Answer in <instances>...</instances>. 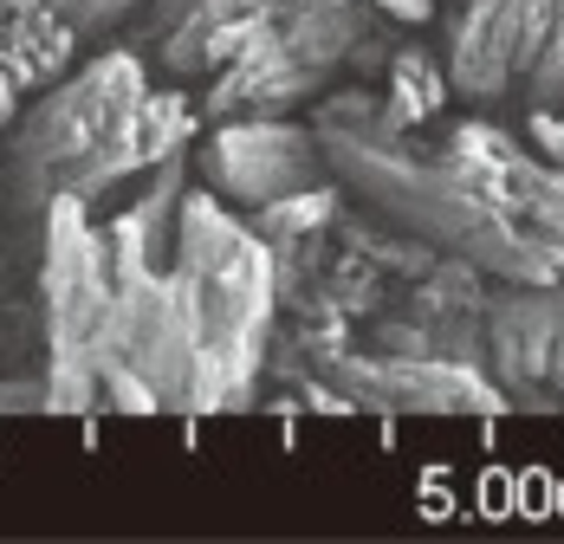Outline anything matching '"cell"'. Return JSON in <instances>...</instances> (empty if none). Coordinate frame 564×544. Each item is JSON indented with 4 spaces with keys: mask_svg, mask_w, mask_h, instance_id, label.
Returning <instances> with one entry per match:
<instances>
[{
    "mask_svg": "<svg viewBox=\"0 0 564 544\" xmlns=\"http://www.w3.org/2000/svg\"><path fill=\"white\" fill-rule=\"evenodd\" d=\"M325 168L370 215L500 285L564 279V168L507 123L467 117L435 137L390 130L377 98L344 91L312 117Z\"/></svg>",
    "mask_w": 564,
    "mask_h": 544,
    "instance_id": "1",
    "label": "cell"
},
{
    "mask_svg": "<svg viewBox=\"0 0 564 544\" xmlns=\"http://www.w3.org/2000/svg\"><path fill=\"white\" fill-rule=\"evenodd\" d=\"M280 253L215 188H188L163 260V312L182 357V422L253 409L280 337Z\"/></svg>",
    "mask_w": 564,
    "mask_h": 544,
    "instance_id": "2",
    "label": "cell"
},
{
    "mask_svg": "<svg viewBox=\"0 0 564 544\" xmlns=\"http://www.w3.org/2000/svg\"><path fill=\"white\" fill-rule=\"evenodd\" d=\"M195 123L202 105H188L182 91H156L137 53H98L53 78L40 105H20L0 150V188L26 215H46L58 195L105 202L130 175L182 156Z\"/></svg>",
    "mask_w": 564,
    "mask_h": 544,
    "instance_id": "3",
    "label": "cell"
},
{
    "mask_svg": "<svg viewBox=\"0 0 564 544\" xmlns=\"http://www.w3.org/2000/svg\"><path fill=\"white\" fill-rule=\"evenodd\" d=\"M364 26L370 0H273L240 53L208 78L202 117H292L332 85L344 58H357Z\"/></svg>",
    "mask_w": 564,
    "mask_h": 544,
    "instance_id": "4",
    "label": "cell"
},
{
    "mask_svg": "<svg viewBox=\"0 0 564 544\" xmlns=\"http://www.w3.org/2000/svg\"><path fill=\"white\" fill-rule=\"evenodd\" d=\"M46 253H40V337H46V395L53 415H91L105 402L98 389V344L111 318V247L91 220V202L58 195L46 202Z\"/></svg>",
    "mask_w": 564,
    "mask_h": 544,
    "instance_id": "5",
    "label": "cell"
},
{
    "mask_svg": "<svg viewBox=\"0 0 564 544\" xmlns=\"http://www.w3.org/2000/svg\"><path fill=\"white\" fill-rule=\"evenodd\" d=\"M299 363L325 377L350 409L370 415H507V389L467 357H435V350H350V337L299 344Z\"/></svg>",
    "mask_w": 564,
    "mask_h": 544,
    "instance_id": "6",
    "label": "cell"
},
{
    "mask_svg": "<svg viewBox=\"0 0 564 544\" xmlns=\"http://www.w3.org/2000/svg\"><path fill=\"white\" fill-rule=\"evenodd\" d=\"M564 0H454L448 20V78L494 105L507 98L512 85L532 78V65L552 46Z\"/></svg>",
    "mask_w": 564,
    "mask_h": 544,
    "instance_id": "7",
    "label": "cell"
},
{
    "mask_svg": "<svg viewBox=\"0 0 564 544\" xmlns=\"http://www.w3.org/2000/svg\"><path fill=\"white\" fill-rule=\"evenodd\" d=\"M202 175L221 202L260 208L305 182H325L332 168L318 150V130H305L292 117H221L215 137L202 143Z\"/></svg>",
    "mask_w": 564,
    "mask_h": 544,
    "instance_id": "8",
    "label": "cell"
},
{
    "mask_svg": "<svg viewBox=\"0 0 564 544\" xmlns=\"http://www.w3.org/2000/svg\"><path fill=\"white\" fill-rule=\"evenodd\" d=\"M267 7L273 0H195L182 13V26L156 40L163 72H175V78H215L227 58L240 53V40L267 20Z\"/></svg>",
    "mask_w": 564,
    "mask_h": 544,
    "instance_id": "9",
    "label": "cell"
},
{
    "mask_svg": "<svg viewBox=\"0 0 564 544\" xmlns=\"http://www.w3.org/2000/svg\"><path fill=\"white\" fill-rule=\"evenodd\" d=\"M72 53H78V26L53 0H0V58L26 91H46L53 78H65Z\"/></svg>",
    "mask_w": 564,
    "mask_h": 544,
    "instance_id": "10",
    "label": "cell"
},
{
    "mask_svg": "<svg viewBox=\"0 0 564 544\" xmlns=\"http://www.w3.org/2000/svg\"><path fill=\"white\" fill-rule=\"evenodd\" d=\"M338 215H344V182L325 175V182H305V188H292L280 202H260L253 227L280 253V266H299V260H312V240L338 227Z\"/></svg>",
    "mask_w": 564,
    "mask_h": 544,
    "instance_id": "11",
    "label": "cell"
},
{
    "mask_svg": "<svg viewBox=\"0 0 564 544\" xmlns=\"http://www.w3.org/2000/svg\"><path fill=\"white\" fill-rule=\"evenodd\" d=\"M448 65H435L429 53H390V85H383V98H377V117L390 123V130H429L442 105H448Z\"/></svg>",
    "mask_w": 564,
    "mask_h": 544,
    "instance_id": "12",
    "label": "cell"
},
{
    "mask_svg": "<svg viewBox=\"0 0 564 544\" xmlns=\"http://www.w3.org/2000/svg\"><path fill=\"white\" fill-rule=\"evenodd\" d=\"M53 7L78 26V40H85V33H111L117 20L143 13V0H53Z\"/></svg>",
    "mask_w": 564,
    "mask_h": 544,
    "instance_id": "13",
    "label": "cell"
},
{
    "mask_svg": "<svg viewBox=\"0 0 564 544\" xmlns=\"http://www.w3.org/2000/svg\"><path fill=\"white\" fill-rule=\"evenodd\" d=\"M532 105H558L564 98V7H558V26H552V46H545V58L532 65Z\"/></svg>",
    "mask_w": 564,
    "mask_h": 544,
    "instance_id": "14",
    "label": "cell"
},
{
    "mask_svg": "<svg viewBox=\"0 0 564 544\" xmlns=\"http://www.w3.org/2000/svg\"><path fill=\"white\" fill-rule=\"evenodd\" d=\"M0 415H53L46 377H0Z\"/></svg>",
    "mask_w": 564,
    "mask_h": 544,
    "instance_id": "15",
    "label": "cell"
},
{
    "mask_svg": "<svg viewBox=\"0 0 564 544\" xmlns=\"http://www.w3.org/2000/svg\"><path fill=\"white\" fill-rule=\"evenodd\" d=\"M545 409L564 415V285H558V325H552V357H545Z\"/></svg>",
    "mask_w": 564,
    "mask_h": 544,
    "instance_id": "16",
    "label": "cell"
},
{
    "mask_svg": "<svg viewBox=\"0 0 564 544\" xmlns=\"http://www.w3.org/2000/svg\"><path fill=\"white\" fill-rule=\"evenodd\" d=\"M188 7H195V0H143V40H150V46H156V40H163V33H175V26H182V13H188Z\"/></svg>",
    "mask_w": 564,
    "mask_h": 544,
    "instance_id": "17",
    "label": "cell"
},
{
    "mask_svg": "<svg viewBox=\"0 0 564 544\" xmlns=\"http://www.w3.org/2000/svg\"><path fill=\"white\" fill-rule=\"evenodd\" d=\"M525 130H532V143L564 168V117H558V110H532V123H525Z\"/></svg>",
    "mask_w": 564,
    "mask_h": 544,
    "instance_id": "18",
    "label": "cell"
},
{
    "mask_svg": "<svg viewBox=\"0 0 564 544\" xmlns=\"http://www.w3.org/2000/svg\"><path fill=\"white\" fill-rule=\"evenodd\" d=\"M20 105H26V85H20V78L7 72V58H0V130H13Z\"/></svg>",
    "mask_w": 564,
    "mask_h": 544,
    "instance_id": "19",
    "label": "cell"
},
{
    "mask_svg": "<svg viewBox=\"0 0 564 544\" xmlns=\"http://www.w3.org/2000/svg\"><path fill=\"white\" fill-rule=\"evenodd\" d=\"M370 7H377V13H383V20H409V26H415V20H429V13H435V0H370Z\"/></svg>",
    "mask_w": 564,
    "mask_h": 544,
    "instance_id": "20",
    "label": "cell"
},
{
    "mask_svg": "<svg viewBox=\"0 0 564 544\" xmlns=\"http://www.w3.org/2000/svg\"><path fill=\"white\" fill-rule=\"evenodd\" d=\"M0 195H7V188H0Z\"/></svg>",
    "mask_w": 564,
    "mask_h": 544,
    "instance_id": "21",
    "label": "cell"
}]
</instances>
